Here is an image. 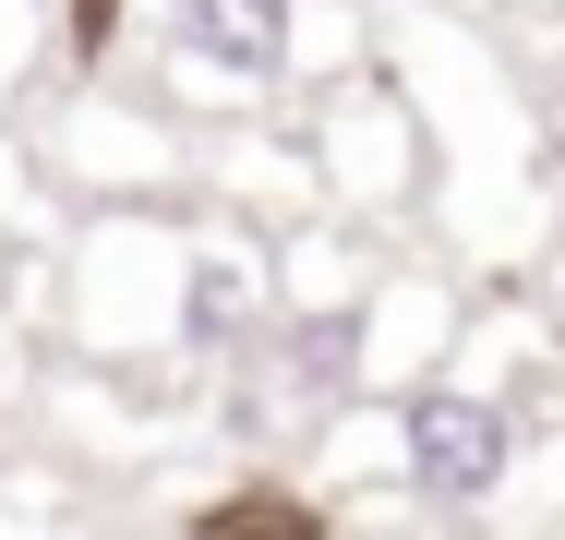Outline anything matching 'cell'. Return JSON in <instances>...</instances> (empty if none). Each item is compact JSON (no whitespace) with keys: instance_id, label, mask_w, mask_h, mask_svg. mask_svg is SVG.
<instances>
[{"instance_id":"277c9868","label":"cell","mask_w":565,"mask_h":540,"mask_svg":"<svg viewBox=\"0 0 565 540\" xmlns=\"http://www.w3.org/2000/svg\"><path fill=\"white\" fill-rule=\"evenodd\" d=\"M241 324V264H205V289H193V336H228Z\"/></svg>"},{"instance_id":"3957f363","label":"cell","mask_w":565,"mask_h":540,"mask_svg":"<svg viewBox=\"0 0 565 540\" xmlns=\"http://www.w3.org/2000/svg\"><path fill=\"white\" fill-rule=\"evenodd\" d=\"M289 360H301V385H313V397H338V360H349V324H313V336H289Z\"/></svg>"},{"instance_id":"7a4b0ae2","label":"cell","mask_w":565,"mask_h":540,"mask_svg":"<svg viewBox=\"0 0 565 540\" xmlns=\"http://www.w3.org/2000/svg\"><path fill=\"white\" fill-rule=\"evenodd\" d=\"M181 48L217 73H277L289 61V0H181Z\"/></svg>"},{"instance_id":"6da1fadb","label":"cell","mask_w":565,"mask_h":540,"mask_svg":"<svg viewBox=\"0 0 565 540\" xmlns=\"http://www.w3.org/2000/svg\"><path fill=\"white\" fill-rule=\"evenodd\" d=\"M409 480L434 493V505H481L493 480H505V409L493 397H422L409 409Z\"/></svg>"},{"instance_id":"5b68a950","label":"cell","mask_w":565,"mask_h":540,"mask_svg":"<svg viewBox=\"0 0 565 540\" xmlns=\"http://www.w3.org/2000/svg\"><path fill=\"white\" fill-rule=\"evenodd\" d=\"M73 48H109V0H73Z\"/></svg>"}]
</instances>
